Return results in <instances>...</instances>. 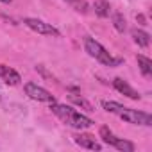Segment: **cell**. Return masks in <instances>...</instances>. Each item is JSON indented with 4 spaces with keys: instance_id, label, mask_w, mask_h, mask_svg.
<instances>
[{
    "instance_id": "cell-1",
    "label": "cell",
    "mask_w": 152,
    "mask_h": 152,
    "mask_svg": "<svg viewBox=\"0 0 152 152\" xmlns=\"http://www.w3.org/2000/svg\"><path fill=\"white\" fill-rule=\"evenodd\" d=\"M102 107L113 115H118L122 120L129 122V124H134V125H152V116L148 113H143V111H138V109H131V107H124L120 106L118 102H107V100H102Z\"/></svg>"
},
{
    "instance_id": "cell-2",
    "label": "cell",
    "mask_w": 152,
    "mask_h": 152,
    "mask_svg": "<svg viewBox=\"0 0 152 152\" xmlns=\"http://www.w3.org/2000/svg\"><path fill=\"white\" fill-rule=\"evenodd\" d=\"M50 109H52V113H54V115H57L64 124L72 125L73 129H88V127H91V125H93V120H91V118L84 116L83 113L75 111V109H73V107H70V106L52 102Z\"/></svg>"
},
{
    "instance_id": "cell-3",
    "label": "cell",
    "mask_w": 152,
    "mask_h": 152,
    "mask_svg": "<svg viewBox=\"0 0 152 152\" xmlns=\"http://www.w3.org/2000/svg\"><path fill=\"white\" fill-rule=\"evenodd\" d=\"M84 48H86V52H88L91 57H95L99 63H102V64H106V66H118V64L124 63V59L113 57L97 39H93V38H90V36L84 38Z\"/></svg>"
},
{
    "instance_id": "cell-4",
    "label": "cell",
    "mask_w": 152,
    "mask_h": 152,
    "mask_svg": "<svg viewBox=\"0 0 152 152\" xmlns=\"http://www.w3.org/2000/svg\"><path fill=\"white\" fill-rule=\"evenodd\" d=\"M23 23L31 29V31H34V32H38V34H43V36H59L61 32L54 27V25H50V23H47V22H43V20H38V18H23Z\"/></svg>"
},
{
    "instance_id": "cell-5",
    "label": "cell",
    "mask_w": 152,
    "mask_h": 152,
    "mask_svg": "<svg viewBox=\"0 0 152 152\" xmlns=\"http://www.w3.org/2000/svg\"><path fill=\"white\" fill-rule=\"evenodd\" d=\"M23 90H25V93L32 99V100H38V102H56V99H54V95L50 93V91H47L45 88H41V86H38L36 83H27L25 86H23Z\"/></svg>"
},
{
    "instance_id": "cell-6",
    "label": "cell",
    "mask_w": 152,
    "mask_h": 152,
    "mask_svg": "<svg viewBox=\"0 0 152 152\" xmlns=\"http://www.w3.org/2000/svg\"><path fill=\"white\" fill-rule=\"evenodd\" d=\"M113 86H115V90L116 91H120L122 95H125V97H129V99H132V100H140V93L127 83V81H124L122 77H116V79H113Z\"/></svg>"
},
{
    "instance_id": "cell-7",
    "label": "cell",
    "mask_w": 152,
    "mask_h": 152,
    "mask_svg": "<svg viewBox=\"0 0 152 152\" xmlns=\"http://www.w3.org/2000/svg\"><path fill=\"white\" fill-rule=\"evenodd\" d=\"M73 141L77 143L79 147L83 148H90V150H102V145L95 140V136L91 134H75L73 136Z\"/></svg>"
},
{
    "instance_id": "cell-8",
    "label": "cell",
    "mask_w": 152,
    "mask_h": 152,
    "mask_svg": "<svg viewBox=\"0 0 152 152\" xmlns=\"http://www.w3.org/2000/svg\"><path fill=\"white\" fill-rule=\"evenodd\" d=\"M131 36H132L134 43H136L138 47H141V48H147L148 43H150V36H148V32H145V31H141V29H132Z\"/></svg>"
},
{
    "instance_id": "cell-9",
    "label": "cell",
    "mask_w": 152,
    "mask_h": 152,
    "mask_svg": "<svg viewBox=\"0 0 152 152\" xmlns=\"http://www.w3.org/2000/svg\"><path fill=\"white\" fill-rule=\"evenodd\" d=\"M2 79H4V83L7 84V86H16V84H20V81H22V77H20V73L16 72V70H13V68H6V72H4V75H2Z\"/></svg>"
},
{
    "instance_id": "cell-10",
    "label": "cell",
    "mask_w": 152,
    "mask_h": 152,
    "mask_svg": "<svg viewBox=\"0 0 152 152\" xmlns=\"http://www.w3.org/2000/svg\"><path fill=\"white\" fill-rule=\"evenodd\" d=\"M136 61H138V66H140L141 73L145 75V77H150V75H152V61L148 57L141 56V54L136 56Z\"/></svg>"
},
{
    "instance_id": "cell-11",
    "label": "cell",
    "mask_w": 152,
    "mask_h": 152,
    "mask_svg": "<svg viewBox=\"0 0 152 152\" xmlns=\"http://www.w3.org/2000/svg\"><path fill=\"white\" fill-rule=\"evenodd\" d=\"M93 9H95V15H97V16H100V18L109 16V11H111V7H109V2H107V0H95Z\"/></svg>"
},
{
    "instance_id": "cell-12",
    "label": "cell",
    "mask_w": 152,
    "mask_h": 152,
    "mask_svg": "<svg viewBox=\"0 0 152 152\" xmlns=\"http://www.w3.org/2000/svg\"><path fill=\"white\" fill-rule=\"evenodd\" d=\"M113 147L116 150H122V152H134V148H136L132 141H127V140H122V138H116Z\"/></svg>"
},
{
    "instance_id": "cell-13",
    "label": "cell",
    "mask_w": 152,
    "mask_h": 152,
    "mask_svg": "<svg viewBox=\"0 0 152 152\" xmlns=\"http://www.w3.org/2000/svg\"><path fill=\"white\" fill-rule=\"evenodd\" d=\"M113 25H115V29H116L118 32H125L127 22H125V18H124L122 13H115V15H113Z\"/></svg>"
},
{
    "instance_id": "cell-14",
    "label": "cell",
    "mask_w": 152,
    "mask_h": 152,
    "mask_svg": "<svg viewBox=\"0 0 152 152\" xmlns=\"http://www.w3.org/2000/svg\"><path fill=\"white\" fill-rule=\"evenodd\" d=\"M100 138H102V141L104 143H107V145H115V141H116V136L109 131V127H100Z\"/></svg>"
},
{
    "instance_id": "cell-15",
    "label": "cell",
    "mask_w": 152,
    "mask_h": 152,
    "mask_svg": "<svg viewBox=\"0 0 152 152\" xmlns=\"http://www.w3.org/2000/svg\"><path fill=\"white\" fill-rule=\"evenodd\" d=\"M70 99H72V102L73 104H77V106H81V107H84L86 111H93V106L86 100V99H83V97H77V95H70Z\"/></svg>"
},
{
    "instance_id": "cell-16",
    "label": "cell",
    "mask_w": 152,
    "mask_h": 152,
    "mask_svg": "<svg viewBox=\"0 0 152 152\" xmlns=\"http://www.w3.org/2000/svg\"><path fill=\"white\" fill-rule=\"evenodd\" d=\"M73 7H75V11H79V13H86L88 11V4L84 2V0H73Z\"/></svg>"
},
{
    "instance_id": "cell-17",
    "label": "cell",
    "mask_w": 152,
    "mask_h": 152,
    "mask_svg": "<svg viewBox=\"0 0 152 152\" xmlns=\"http://www.w3.org/2000/svg\"><path fill=\"white\" fill-rule=\"evenodd\" d=\"M36 72H39L43 77H45V79H48V81H56V77H54L50 72H47V68H45L43 64H38V66H36Z\"/></svg>"
},
{
    "instance_id": "cell-18",
    "label": "cell",
    "mask_w": 152,
    "mask_h": 152,
    "mask_svg": "<svg viewBox=\"0 0 152 152\" xmlns=\"http://www.w3.org/2000/svg\"><path fill=\"white\" fill-rule=\"evenodd\" d=\"M136 20H138L141 25H145V16H143V15H138V16H136Z\"/></svg>"
},
{
    "instance_id": "cell-19",
    "label": "cell",
    "mask_w": 152,
    "mask_h": 152,
    "mask_svg": "<svg viewBox=\"0 0 152 152\" xmlns=\"http://www.w3.org/2000/svg\"><path fill=\"white\" fill-rule=\"evenodd\" d=\"M6 68H7V66H4V64H0V77H2V75H4V72H6Z\"/></svg>"
},
{
    "instance_id": "cell-20",
    "label": "cell",
    "mask_w": 152,
    "mask_h": 152,
    "mask_svg": "<svg viewBox=\"0 0 152 152\" xmlns=\"http://www.w3.org/2000/svg\"><path fill=\"white\" fill-rule=\"evenodd\" d=\"M0 2H4V4H9V2H11V0H0Z\"/></svg>"
},
{
    "instance_id": "cell-21",
    "label": "cell",
    "mask_w": 152,
    "mask_h": 152,
    "mask_svg": "<svg viewBox=\"0 0 152 152\" xmlns=\"http://www.w3.org/2000/svg\"><path fill=\"white\" fill-rule=\"evenodd\" d=\"M66 2H70V4H72V2H73V0H66Z\"/></svg>"
}]
</instances>
